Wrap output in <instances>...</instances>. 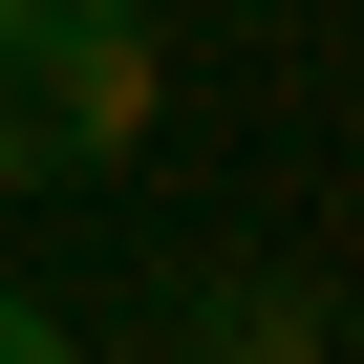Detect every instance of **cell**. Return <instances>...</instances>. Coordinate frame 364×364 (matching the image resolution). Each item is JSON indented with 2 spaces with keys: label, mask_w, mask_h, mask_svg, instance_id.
Segmentation results:
<instances>
[{
  "label": "cell",
  "mask_w": 364,
  "mask_h": 364,
  "mask_svg": "<svg viewBox=\"0 0 364 364\" xmlns=\"http://www.w3.org/2000/svg\"><path fill=\"white\" fill-rule=\"evenodd\" d=\"M150 22L129 0H22L0 22V193H86V171L150 150Z\"/></svg>",
  "instance_id": "obj_1"
},
{
  "label": "cell",
  "mask_w": 364,
  "mask_h": 364,
  "mask_svg": "<svg viewBox=\"0 0 364 364\" xmlns=\"http://www.w3.org/2000/svg\"><path fill=\"white\" fill-rule=\"evenodd\" d=\"M171 364H343V321H321V279L236 257V279H193V300H171Z\"/></svg>",
  "instance_id": "obj_2"
},
{
  "label": "cell",
  "mask_w": 364,
  "mask_h": 364,
  "mask_svg": "<svg viewBox=\"0 0 364 364\" xmlns=\"http://www.w3.org/2000/svg\"><path fill=\"white\" fill-rule=\"evenodd\" d=\"M0 364H86V343H65V321H43V300H0Z\"/></svg>",
  "instance_id": "obj_3"
},
{
  "label": "cell",
  "mask_w": 364,
  "mask_h": 364,
  "mask_svg": "<svg viewBox=\"0 0 364 364\" xmlns=\"http://www.w3.org/2000/svg\"><path fill=\"white\" fill-rule=\"evenodd\" d=\"M129 22H171V0H129Z\"/></svg>",
  "instance_id": "obj_4"
},
{
  "label": "cell",
  "mask_w": 364,
  "mask_h": 364,
  "mask_svg": "<svg viewBox=\"0 0 364 364\" xmlns=\"http://www.w3.org/2000/svg\"><path fill=\"white\" fill-rule=\"evenodd\" d=\"M0 22H22V0H0Z\"/></svg>",
  "instance_id": "obj_5"
}]
</instances>
